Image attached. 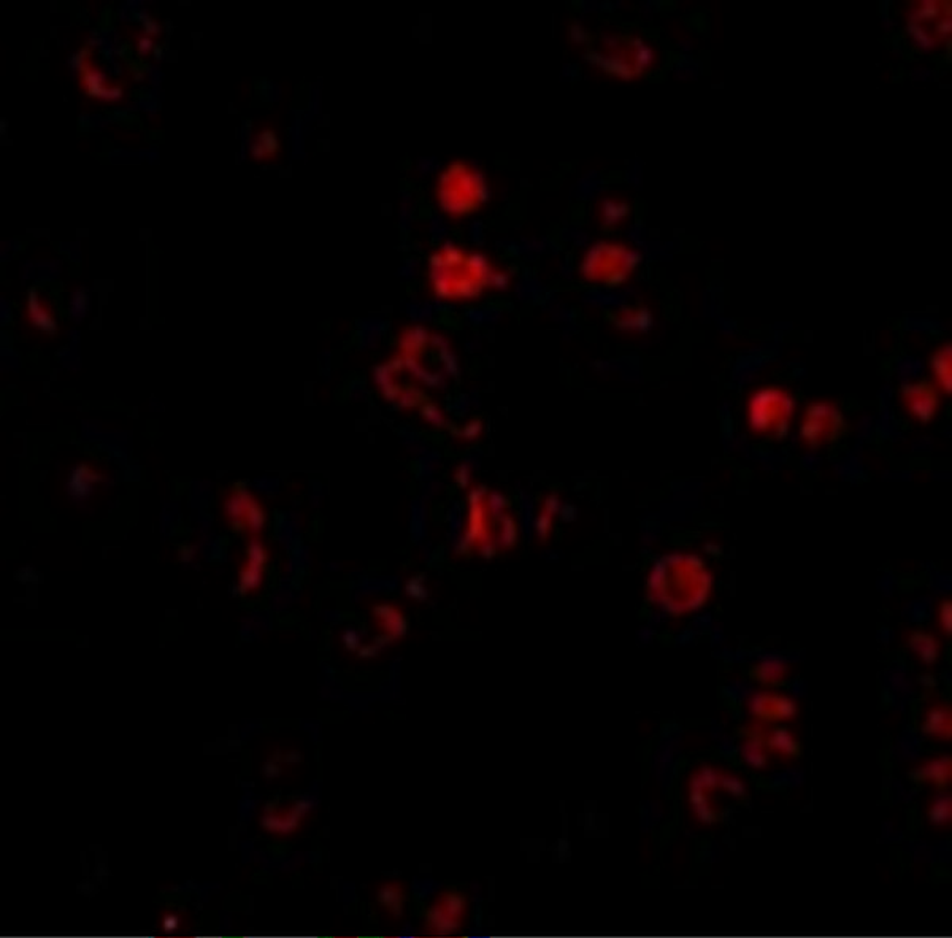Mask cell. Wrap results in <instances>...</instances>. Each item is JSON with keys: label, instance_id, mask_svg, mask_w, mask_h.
Masks as SVG:
<instances>
[{"label": "cell", "instance_id": "13", "mask_svg": "<svg viewBox=\"0 0 952 938\" xmlns=\"http://www.w3.org/2000/svg\"><path fill=\"white\" fill-rule=\"evenodd\" d=\"M754 737L756 738H752V740L746 743L744 750H743V755H744V759L748 761L749 765L760 769V767H764L766 764V755L764 752V745L759 738L760 735H754Z\"/></svg>", "mask_w": 952, "mask_h": 938}, {"label": "cell", "instance_id": "6", "mask_svg": "<svg viewBox=\"0 0 952 938\" xmlns=\"http://www.w3.org/2000/svg\"><path fill=\"white\" fill-rule=\"evenodd\" d=\"M597 261L592 270H589L594 279L597 282L618 284L626 282L630 273L635 270L638 256L624 245L605 243L597 250Z\"/></svg>", "mask_w": 952, "mask_h": 938}, {"label": "cell", "instance_id": "14", "mask_svg": "<svg viewBox=\"0 0 952 938\" xmlns=\"http://www.w3.org/2000/svg\"><path fill=\"white\" fill-rule=\"evenodd\" d=\"M946 728H949V715L946 710H931L926 724H924V730L934 735H944Z\"/></svg>", "mask_w": 952, "mask_h": 938}, {"label": "cell", "instance_id": "10", "mask_svg": "<svg viewBox=\"0 0 952 938\" xmlns=\"http://www.w3.org/2000/svg\"><path fill=\"white\" fill-rule=\"evenodd\" d=\"M909 643H911V646H913V649H916V651L921 654L922 659L926 661L927 663L935 662L936 653H938L936 641L931 639L929 634H914L913 636H911Z\"/></svg>", "mask_w": 952, "mask_h": 938}, {"label": "cell", "instance_id": "17", "mask_svg": "<svg viewBox=\"0 0 952 938\" xmlns=\"http://www.w3.org/2000/svg\"><path fill=\"white\" fill-rule=\"evenodd\" d=\"M719 782H721L722 787H725V789H727L729 792L734 794V796H737V797H743V796H744V791H746V789H744V784H743L742 782H739L738 778H734V777H722L721 779H719Z\"/></svg>", "mask_w": 952, "mask_h": 938}, {"label": "cell", "instance_id": "5", "mask_svg": "<svg viewBox=\"0 0 952 938\" xmlns=\"http://www.w3.org/2000/svg\"><path fill=\"white\" fill-rule=\"evenodd\" d=\"M846 430V417L830 402L811 403L801 421V438L811 448L837 442Z\"/></svg>", "mask_w": 952, "mask_h": 938}, {"label": "cell", "instance_id": "9", "mask_svg": "<svg viewBox=\"0 0 952 938\" xmlns=\"http://www.w3.org/2000/svg\"><path fill=\"white\" fill-rule=\"evenodd\" d=\"M931 367H934V373L936 376V380L940 385L946 389L948 393L952 391V354H951V345L943 346L938 349L935 353L934 359H931Z\"/></svg>", "mask_w": 952, "mask_h": 938}, {"label": "cell", "instance_id": "2", "mask_svg": "<svg viewBox=\"0 0 952 938\" xmlns=\"http://www.w3.org/2000/svg\"><path fill=\"white\" fill-rule=\"evenodd\" d=\"M515 523L506 511L502 497L491 491H475L470 497L467 537L475 548L486 553L503 550L515 540Z\"/></svg>", "mask_w": 952, "mask_h": 938}, {"label": "cell", "instance_id": "4", "mask_svg": "<svg viewBox=\"0 0 952 938\" xmlns=\"http://www.w3.org/2000/svg\"><path fill=\"white\" fill-rule=\"evenodd\" d=\"M906 31L919 46L936 50L946 42L951 33L949 4L924 2L914 5L906 15Z\"/></svg>", "mask_w": 952, "mask_h": 938}, {"label": "cell", "instance_id": "16", "mask_svg": "<svg viewBox=\"0 0 952 938\" xmlns=\"http://www.w3.org/2000/svg\"><path fill=\"white\" fill-rule=\"evenodd\" d=\"M930 819L936 824H944L951 819V800L949 797L938 799L930 810Z\"/></svg>", "mask_w": 952, "mask_h": 938}, {"label": "cell", "instance_id": "7", "mask_svg": "<svg viewBox=\"0 0 952 938\" xmlns=\"http://www.w3.org/2000/svg\"><path fill=\"white\" fill-rule=\"evenodd\" d=\"M903 399L917 420L922 422H929L935 417L938 412V394L935 388L927 381L909 383L903 388Z\"/></svg>", "mask_w": 952, "mask_h": 938}, {"label": "cell", "instance_id": "15", "mask_svg": "<svg viewBox=\"0 0 952 938\" xmlns=\"http://www.w3.org/2000/svg\"><path fill=\"white\" fill-rule=\"evenodd\" d=\"M756 675L765 683H773L786 675V668L779 662H765L757 668Z\"/></svg>", "mask_w": 952, "mask_h": 938}, {"label": "cell", "instance_id": "11", "mask_svg": "<svg viewBox=\"0 0 952 938\" xmlns=\"http://www.w3.org/2000/svg\"><path fill=\"white\" fill-rule=\"evenodd\" d=\"M769 745L773 750L783 751L786 755H796L798 752V743L793 740L792 735L786 729H778L769 738Z\"/></svg>", "mask_w": 952, "mask_h": 938}, {"label": "cell", "instance_id": "3", "mask_svg": "<svg viewBox=\"0 0 952 938\" xmlns=\"http://www.w3.org/2000/svg\"><path fill=\"white\" fill-rule=\"evenodd\" d=\"M796 413L793 397L779 388L760 389L749 402L748 420L751 429L759 435L781 438L789 430Z\"/></svg>", "mask_w": 952, "mask_h": 938}, {"label": "cell", "instance_id": "18", "mask_svg": "<svg viewBox=\"0 0 952 938\" xmlns=\"http://www.w3.org/2000/svg\"><path fill=\"white\" fill-rule=\"evenodd\" d=\"M941 621H943L944 631H946L948 634H951V602H946V604L943 605V610H941Z\"/></svg>", "mask_w": 952, "mask_h": 938}, {"label": "cell", "instance_id": "1", "mask_svg": "<svg viewBox=\"0 0 952 938\" xmlns=\"http://www.w3.org/2000/svg\"><path fill=\"white\" fill-rule=\"evenodd\" d=\"M710 590L711 575L707 565L690 554L663 556L649 577L651 597L673 614L698 610L707 602Z\"/></svg>", "mask_w": 952, "mask_h": 938}, {"label": "cell", "instance_id": "8", "mask_svg": "<svg viewBox=\"0 0 952 938\" xmlns=\"http://www.w3.org/2000/svg\"><path fill=\"white\" fill-rule=\"evenodd\" d=\"M752 711L760 718H791L796 715V703L786 697L757 695L752 700Z\"/></svg>", "mask_w": 952, "mask_h": 938}, {"label": "cell", "instance_id": "12", "mask_svg": "<svg viewBox=\"0 0 952 938\" xmlns=\"http://www.w3.org/2000/svg\"><path fill=\"white\" fill-rule=\"evenodd\" d=\"M921 775L922 778H929L936 784L943 786L948 782L949 777V759H941V761L930 762L921 770Z\"/></svg>", "mask_w": 952, "mask_h": 938}]
</instances>
